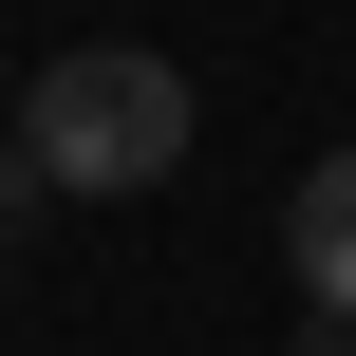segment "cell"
<instances>
[{
    "label": "cell",
    "mask_w": 356,
    "mask_h": 356,
    "mask_svg": "<svg viewBox=\"0 0 356 356\" xmlns=\"http://www.w3.org/2000/svg\"><path fill=\"white\" fill-rule=\"evenodd\" d=\"M188 131H207V94H188L150 38H75L56 75H19V169H38L56 207H131V188H169Z\"/></svg>",
    "instance_id": "6da1fadb"
},
{
    "label": "cell",
    "mask_w": 356,
    "mask_h": 356,
    "mask_svg": "<svg viewBox=\"0 0 356 356\" xmlns=\"http://www.w3.org/2000/svg\"><path fill=\"white\" fill-rule=\"evenodd\" d=\"M282 263H300L319 319H356V150H319V169L282 188Z\"/></svg>",
    "instance_id": "7a4b0ae2"
},
{
    "label": "cell",
    "mask_w": 356,
    "mask_h": 356,
    "mask_svg": "<svg viewBox=\"0 0 356 356\" xmlns=\"http://www.w3.org/2000/svg\"><path fill=\"white\" fill-rule=\"evenodd\" d=\"M38 207H56V188H38V169H19V131H0V244H19Z\"/></svg>",
    "instance_id": "3957f363"
},
{
    "label": "cell",
    "mask_w": 356,
    "mask_h": 356,
    "mask_svg": "<svg viewBox=\"0 0 356 356\" xmlns=\"http://www.w3.org/2000/svg\"><path fill=\"white\" fill-rule=\"evenodd\" d=\"M0 113H19V75H0Z\"/></svg>",
    "instance_id": "277c9868"
}]
</instances>
